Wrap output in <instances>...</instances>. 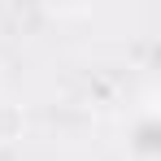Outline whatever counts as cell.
I'll list each match as a JSON object with an SVG mask.
<instances>
[{
    "label": "cell",
    "mask_w": 161,
    "mask_h": 161,
    "mask_svg": "<svg viewBox=\"0 0 161 161\" xmlns=\"http://www.w3.org/2000/svg\"><path fill=\"white\" fill-rule=\"evenodd\" d=\"M131 148H135V157H139V161H157V118H153V113L139 118Z\"/></svg>",
    "instance_id": "6da1fadb"
}]
</instances>
